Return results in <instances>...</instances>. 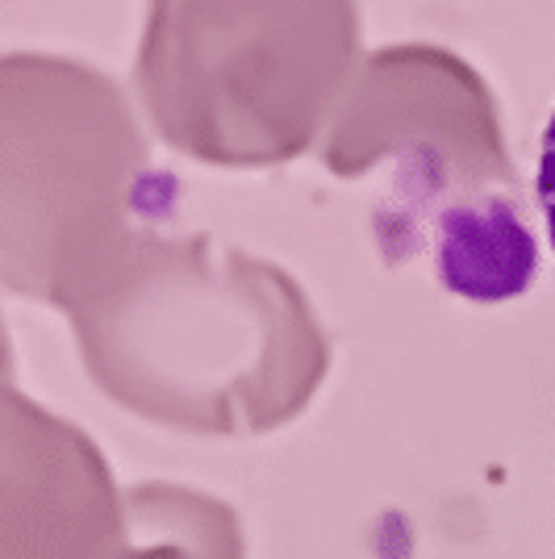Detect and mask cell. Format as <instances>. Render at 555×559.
<instances>
[{
  "label": "cell",
  "instance_id": "6da1fadb",
  "mask_svg": "<svg viewBox=\"0 0 555 559\" xmlns=\"http://www.w3.org/2000/svg\"><path fill=\"white\" fill-rule=\"evenodd\" d=\"M539 201H543V217H547V234L555 247V114L543 134V155H539Z\"/></svg>",
  "mask_w": 555,
  "mask_h": 559
}]
</instances>
